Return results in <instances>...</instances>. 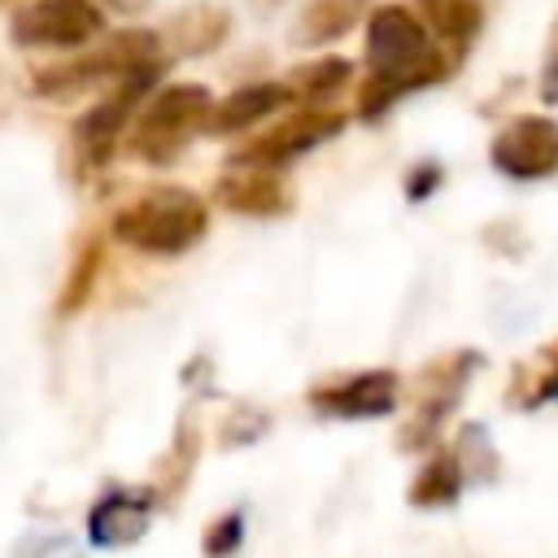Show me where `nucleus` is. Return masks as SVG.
Returning a JSON list of instances; mask_svg holds the SVG:
<instances>
[{"label": "nucleus", "mask_w": 558, "mask_h": 558, "mask_svg": "<svg viewBox=\"0 0 558 558\" xmlns=\"http://www.w3.org/2000/svg\"><path fill=\"white\" fill-rule=\"evenodd\" d=\"M113 240L144 253V257H179L196 248L209 231V205L192 187H144L135 201H126L113 222Z\"/></svg>", "instance_id": "f03ea898"}, {"label": "nucleus", "mask_w": 558, "mask_h": 558, "mask_svg": "<svg viewBox=\"0 0 558 558\" xmlns=\"http://www.w3.org/2000/svg\"><path fill=\"white\" fill-rule=\"evenodd\" d=\"M545 401H558V340L545 344L527 366L519 362L514 379H510V405H545Z\"/></svg>", "instance_id": "a211bd4d"}, {"label": "nucleus", "mask_w": 558, "mask_h": 558, "mask_svg": "<svg viewBox=\"0 0 558 558\" xmlns=\"http://www.w3.org/2000/svg\"><path fill=\"white\" fill-rule=\"evenodd\" d=\"M227 31H231V13H227L222 4H214V0H192V4H183V9L166 22L161 44H166V52H174V57H205V52H214V48L227 39Z\"/></svg>", "instance_id": "ddd939ff"}, {"label": "nucleus", "mask_w": 558, "mask_h": 558, "mask_svg": "<svg viewBox=\"0 0 558 558\" xmlns=\"http://www.w3.org/2000/svg\"><path fill=\"white\" fill-rule=\"evenodd\" d=\"M257 432H266V414H257V410H235V414L222 423V445L257 440Z\"/></svg>", "instance_id": "4be33fe9"}, {"label": "nucleus", "mask_w": 558, "mask_h": 558, "mask_svg": "<svg viewBox=\"0 0 558 558\" xmlns=\"http://www.w3.org/2000/svg\"><path fill=\"white\" fill-rule=\"evenodd\" d=\"M488 161L519 183H536L558 174V122L545 113H523L510 118L493 144H488Z\"/></svg>", "instance_id": "6e6552de"}, {"label": "nucleus", "mask_w": 558, "mask_h": 558, "mask_svg": "<svg viewBox=\"0 0 558 558\" xmlns=\"http://www.w3.org/2000/svg\"><path fill=\"white\" fill-rule=\"evenodd\" d=\"M35 558H83V554H78L65 536H52V541H44V545H39V554H35Z\"/></svg>", "instance_id": "b1692460"}, {"label": "nucleus", "mask_w": 558, "mask_h": 558, "mask_svg": "<svg viewBox=\"0 0 558 558\" xmlns=\"http://www.w3.org/2000/svg\"><path fill=\"white\" fill-rule=\"evenodd\" d=\"M371 13V0H310L292 26V44L301 48H323L349 35L362 17Z\"/></svg>", "instance_id": "2eb2a0df"}, {"label": "nucleus", "mask_w": 558, "mask_h": 558, "mask_svg": "<svg viewBox=\"0 0 558 558\" xmlns=\"http://www.w3.org/2000/svg\"><path fill=\"white\" fill-rule=\"evenodd\" d=\"M462 493V453L458 449H440L423 462V471L414 475L410 484V506H423V510H445L453 506Z\"/></svg>", "instance_id": "f3484780"}, {"label": "nucleus", "mask_w": 558, "mask_h": 558, "mask_svg": "<svg viewBox=\"0 0 558 558\" xmlns=\"http://www.w3.org/2000/svg\"><path fill=\"white\" fill-rule=\"evenodd\" d=\"M214 201L240 218H279L292 209V192L279 179V170L262 166H231L214 183Z\"/></svg>", "instance_id": "f8f14e48"}, {"label": "nucleus", "mask_w": 558, "mask_h": 558, "mask_svg": "<svg viewBox=\"0 0 558 558\" xmlns=\"http://www.w3.org/2000/svg\"><path fill=\"white\" fill-rule=\"evenodd\" d=\"M440 179H445V170H440L436 161H418V166L405 174V196H410V201H427V196L440 187Z\"/></svg>", "instance_id": "5701e85b"}, {"label": "nucleus", "mask_w": 558, "mask_h": 558, "mask_svg": "<svg viewBox=\"0 0 558 558\" xmlns=\"http://www.w3.org/2000/svg\"><path fill=\"white\" fill-rule=\"evenodd\" d=\"M541 96H545L549 105H558V48H554V57H549V65H545V78H541Z\"/></svg>", "instance_id": "393cba45"}, {"label": "nucleus", "mask_w": 558, "mask_h": 558, "mask_svg": "<svg viewBox=\"0 0 558 558\" xmlns=\"http://www.w3.org/2000/svg\"><path fill=\"white\" fill-rule=\"evenodd\" d=\"M397 371H362V375H349V379H336V384H323L310 392V405L323 410V414H336V418H384L397 410Z\"/></svg>", "instance_id": "9d476101"}, {"label": "nucleus", "mask_w": 558, "mask_h": 558, "mask_svg": "<svg viewBox=\"0 0 558 558\" xmlns=\"http://www.w3.org/2000/svg\"><path fill=\"white\" fill-rule=\"evenodd\" d=\"M475 362H480V353L462 349V353H449V357L432 362V366L418 375V414H414V423L401 432V449L432 445V436H436L440 418H445V414H449V405L458 401V392H462V384L471 379Z\"/></svg>", "instance_id": "1a4fd4ad"}, {"label": "nucleus", "mask_w": 558, "mask_h": 558, "mask_svg": "<svg viewBox=\"0 0 558 558\" xmlns=\"http://www.w3.org/2000/svg\"><path fill=\"white\" fill-rule=\"evenodd\" d=\"M105 35V13L96 0H31L9 17V39L17 48L78 52Z\"/></svg>", "instance_id": "423d86ee"}, {"label": "nucleus", "mask_w": 558, "mask_h": 558, "mask_svg": "<svg viewBox=\"0 0 558 558\" xmlns=\"http://www.w3.org/2000/svg\"><path fill=\"white\" fill-rule=\"evenodd\" d=\"M366 65L371 78L357 87L353 113L362 122L384 118L401 96L449 78L453 57L432 44L427 22L410 4H379L366 17Z\"/></svg>", "instance_id": "f257e3e1"}, {"label": "nucleus", "mask_w": 558, "mask_h": 558, "mask_svg": "<svg viewBox=\"0 0 558 558\" xmlns=\"http://www.w3.org/2000/svg\"><path fill=\"white\" fill-rule=\"evenodd\" d=\"M288 100H292L288 83H244V87H235L231 96H222V100L214 105L205 135H235V131H248V126H257L262 118L279 113Z\"/></svg>", "instance_id": "4468645a"}, {"label": "nucleus", "mask_w": 558, "mask_h": 558, "mask_svg": "<svg viewBox=\"0 0 558 558\" xmlns=\"http://www.w3.org/2000/svg\"><path fill=\"white\" fill-rule=\"evenodd\" d=\"M244 541V510H227L205 527V558H231Z\"/></svg>", "instance_id": "412c9836"}, {"label": "nucleus", "mask_w": 558, "mask_h": 558, "mask_svg": "<svg viewBox=\"0 0 558 558\" xmlns=\"http://www.w3.org/2000/svg\"><path fill=\"white\" fill-rule=\"evenodd\" d=\"M214 113V96L201 83H161L140 113L126 126V148L131 157L148 166H170L205 126Z\"/></svg>", "instance_id": "20e7f679"}, {"label": "nucleus", "mask_w": 558, "mask_h": 558, "mask_svg": "<svg viewBox=\"0 0 558 558\" xmlns=\"http://www.w3.org/2000/svg\"><path fill=\"white\" fill-rule=\"evenodd\" d=\"M248 4H253V9H257V13H275V9H279V4H283V0H248Z\"/></svg>", "instance_id": "cd10ccee"}, {"label": "nucleus", "mask_w": 558, "mask_h": 558, "mask_svg": "<svg viewBox=\"0 0 558 558\" xmlns=\"http://www.w3.org/2000/svg\"><path fill=\"white\" fill-rule=\"evenodd\" d=\"M445 4H453V0H414V9H418V17H423V22H427L432 13H440Z\"/></svg>", "instance_id": "bb28decb"}, {"label": "nucleus", "mask_w": 558, "mask_h": 558, "mask_svg": "<svg viewBox=\"0 0 558 558\" xmlns=\"http://www.w3.org/2000/svg\"><path fill=\"white\" fill-rule=\"evenodd\" d=\"M196 453H201V436H196V423H179V432H174V440H170V453L161 458V466H157V501H170V497H179L183 493V484H187V475H192V466H196Z\"/></svg>", "instance_id": "6ab92c4d"}, {"label": "nucleus", "mask_w": 558, "mask_h": 558, "mask_svg": "<svg viewBox=\"0 0 558 558\" xmlns=\"http://www.w3.org/2000/svg\"><path fill=\"white\" fill-rule=\"evenodd\" d=\"M344 131V118L331 113V109H310L301 105L296 113H288L283 122H275L270 131L244 140L235 153H231V166H262V170H279L288 161H296L301 153L336 140Z\"/></svg>", "instance_id": "0eeeda50"}, {"label": "nucleus", "mask_w": 558, "mask_h": 558, "mask_svg": "<svg viewBox=\"0 0 558 558\" xmlns=\"http://www.w3.org/2000/svg\"><path fill=\"white\" fill-rule=\"evenodd\" d=\"M283 83H288L292 100H301V105H310V109H323L331 96L349 92L353 65H349L344 57H314V61H301Z\"/></svg>", "instance_id": "dca6fc26"}, {"label": "nucleus", "mask_w": 558, "mask_h": 558, "mask_svg": "<svg viewBox=\"0 0 558 558\" xmlns=\"http://www.w3.org/2000/svg\"><path fill=\"white\" fill-rule=\"evenodd\" d=\"M161 70H166V61L144 65V70H135V74L109 83L105 96L74 122V148H78V161H83V166H105V161L113 157L122 131L131 126V118L140 113V105L157 92Z\"/></svg>", "instance_id": "39448f33"}, {"label": "nucleus", "mask_w": 558, "mask_h": 558, "mask_svg": "<svg viewBox=\"0 0 558 558\" xmlns=\"http://www.w3.org/2000/svg\"><path fill=\"white\" fill-rule=\"evenodd\" d=\"M153 510H157L153 488H113L87 510V541L100 545V549L135 545L148 532Z\"/></svg>", "instance_id": "9b49d317"}, {"label": "nucleus", "mask_w": 558, "mask_h": 558, "mask_svg": "<svg viewBox=\"0 0 558 558\" xmlns=\"http://www.w3.org/2000/svg\"><path fill=\"white\" fill-rule=\"evenodd\" d=\"M161 52H166L161 31H148V26L113 31L96 48L87 44V52H70L65 61H52V65L35 70V96L65 100V96H78L87 87L118 83V78H126V74H135L144 65H157Z\"/></svg>", "instance_id": "7ed1b4c3"}, {"label": "nucleus", "mask_w": 558, "mask_h": 558, "mask_svg": "<svg viewBox=\"0 0 558 558\" xmlns=\"http://www.w3.org/2000/svg\"><path fill=\"white\" fill-rule=\"evenodd\" d=\"M100 262H105V253H100V240H87L83 248H78V257H74V266H70V279H65V288H61V301H57V310L61 314H74L87 296H92V288H96V275H100Z\"/></svg>", "instance_id": "aec40b11"}, {"label": "nucleus", "mask_w": 558, "mask_h": 558, "mask_svg": "<svg viewBox=\"0 0 558 558\" xmlns=\"http://www.w3.org/2000/svg\"><path fill=\"white\" fill-rule=\"evenodd\" d=\"M109 9H118V13H144L153 0H105Z\"/></svg>", "instance_id": "a878e982"}]
</instances>
